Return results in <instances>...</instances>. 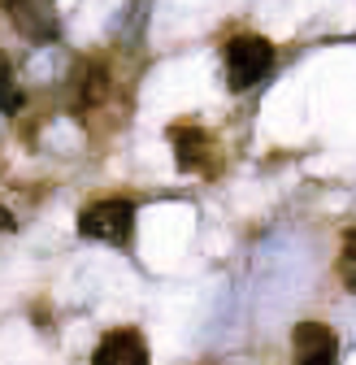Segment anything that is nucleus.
Here are the masks:
<instances>
[{
	"instance_id": "nucleus-7",
	"label": "nucleus",
	"mask_w": 356,
	"mask_h": 365,
	"mask_svg": "<svg viewBox=\"0 0 356 365\" xmlns=\"http://www.w3.org/2000/svg\"><path fill=\"white\" fill-rule=\"evenodd\" d=\"M339 283L347 292H356V231H347L339 244Z\"/></svg>"
},
{
	"instance_id": "nucleus-4",
	"label": "nucleus",
	"mask_w": 356,
	"mask_h": 365,
	"mask_svg": "<svg viewBox=\"0 0 356 365\" xmlns=\"http://www.w3.org/2000/svg\"><path fill=\"white\" fill-rule=\"evenodd\" d=\"M339 339L326 322H300L291 331V365H335Z\"/></svg>"
},
{
	"instance_id": "nucleus-1",
	"label": "nucleus",
	"mask_w": 356,
	"mask_h": 365,
	"mask_svg": "<svg viewBox=\"0 0 356 365\" xmlns=\"http://www.w3.org/2000/svg\"><path fill=\"white\" fill-rule=\"evenodd\" d=\"M221 57H226V87L248 91L274 70V43L265 35H235Z\"/></svg>"
},
{
	"instance_id": "nucleus-5",
	"label": "nucleus",
	"mask_w": 356,
	"mask_h": 365,
	"mask_svg": "<svg viewBox=\"0 0 356 365\" xmlns=\"http://www.w3.org/2000/svg\"><path fill=\"white\" fill-rule=\"evenodd\" d=\"M92 365H148V344L135 327H117L96 344Z\"/></svg>"
},
{
	"instance_id": "nucleus-2",
	"label": "nucleus",
	"mask_w": 356,
	"mask_h": 365,
	"mask_svg": "<svg viewBox=\"0 0 356 365\" xmlns=\"http://www.w3.org/2000/svg\"><path fill=\"white\" fill-rule=\"evenodd\" d=\"M135 231V205L130 200H92L87 209H78V235L83 240H100V244H126Z\"/></svg>"
},
{
	"instance_id": "nucleus-3",
	"label": "nucleus",
	"mask_w": 356,
	"mask_h": 365,
	"mask_svg": "<svg viewBox=\"0 0 356 365\" xmlns=\"http://www.w3.org/2000/svg\"><path fill=\"white\" fill-rule=\"evenodd\" d=\"M174 165L183 174H213L217 170V140L204 126H169Z\"/></svg>"
},
{
	"instance_id": "nucleus-6",
	"label": "nucleus",
	"mask_w": 356,
	"mask_h": 365,
	"mask_svg": "<svg viewBox=\"0 0 356 365\" xmlns=\"http://www.w3.org/2000/svg\"><path fill=\"white\" fill-rule=\"evenodd\" d=\"M14 26L26 39H57V14H53V0H5Z\"/></svg>"
}]
</instances>
